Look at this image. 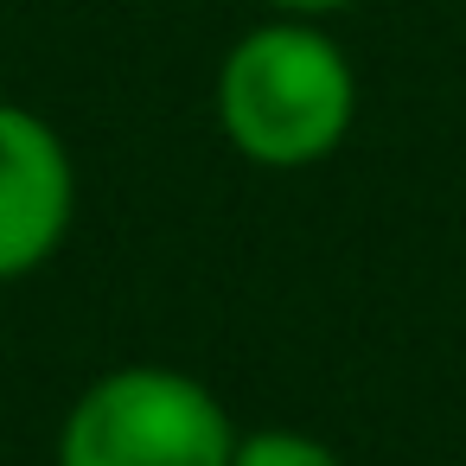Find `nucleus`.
Returning <instances> with one entry per match:
<instances>
[{"instance_id": "nucleus-4", "label": "nucleus", "mask_w": 466, "mask_h": 466, "mask_svg": "<svg viewBox=\"0 0 466 466\" xmlns=\"http://www.w3.org/2000/svg\"><path fill=\"white\" fill-rule=\"evenodd\" d=\"M230 466H345V460L300 428H249V434H237Z\"/></svg>"}, {"instance_id": "nucleus-5", "label": "nucleus", "mask_w": 466, "mask_h": 466, "mask_svg": "<svg viewBox=\"0 0 466 466\" xmlns=\"http://www.w3.org/2000/svg\"><path fill=\"white\" fill-rule=\"evenodd\" d=\"M268 14H288V20H326V14H345L358 0H262Z\"/></svg>"}, {"instance_id": "nucleus-3", "label": "nucleus", "mask_w": 466, "mask_h": 466, "mask_svg": "<svg viewBox=\"0 0 466 466\" xmlns=\"http://www.w3.org/2000/svg\"><path fill=\"white\" fill-rule=\"evenodd\" d=\"M77 211V167L65 135L26 109L0 103V281L46 268Z\"/></svg>"}, {"instance_id": "nucleus-1", "label": "nucleus", "mask_w": 466, "mask_h": 466, "mask_svg": "<svg viewBox=\"0 0 466 466\" xmlns=\"http://www.w3.org/2000/svg\"><path fill=\"white\" fill-rule=\"evenodd\" d=\"M358 122V71L319 20H262L218 65V128L268 173L319 167Z\"/></svg>"}, {"instance_id": "nucleus-2", "label": "nucleus", "mask_w": 466, "mask_h": 466, "mask_svg": "<svg viewBox=\"0 0 466 466\" xmlns=\"http://www.w3.org/2000/svg\"><path fill=\"white\" fill-rule=\"evenodd\" d=\"M237 421L211 383L173 364L103 370L58 428V466H230Z\"/></svg>"}]
</instances>
